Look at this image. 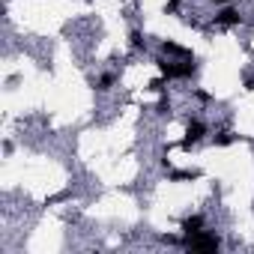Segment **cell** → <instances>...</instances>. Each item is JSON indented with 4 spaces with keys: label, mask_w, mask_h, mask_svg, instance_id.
I'll return each mask as SVG.
<instances>
[{
    "label": "cell",
    "mask_w": 254,
    "mask_h": 254,
    "mask_svg": "<svg viewBox=\"0 0 254 254\" xmlns=\"http://www.w3.org/2000/svg\"><path fill=\"white\" fill-rule=\"evenodd\" d=\"M197 177V171H177V174H171V179H194Z\"/></svg>",
    "instance_id": "obj_9"
},
{
    "label": "cell",
    "mask_w": 254,
    "mask_h": 254,
    "mask_svg": "<svg viewBox=\"0 0 254 254\" xmlns=\"http://www.w3.org/2000/svg\"><path fill=\"white\" fill-rule=\"evenodd\" d=\"M215 3H224V0H215Z\"/></svg>",
    "instance_id": "obj_12"
},
{
    "label": "cell",
    "mask_w": 254,
    "mask_h": 254,
    "mask_svg": "<svg viewBox=\"0 0 254 254\" xmlns=\"http://www.w3.org/2000/svg\"><path fill=\"white\" fill-rule=\"evenodd\" d=\"M200 227H203V215H192L182 222V233H197Z\"/></svg>",
    "instance_id": "obj_6"
},
{
    "label": "cell",
    "mask_w": 254,
    "mask_h": 254,
    "mask_svg": "<svg viewBox=\"0 0 254 254\" xmlns=\"http://www.w3.org/2000/svg\"><path fill=\"white\" fill-rule=\"evenodd\" d=\"M203 134H207V126H203L200 120H194V123H189V129H185V141H182V147H192V144H197Z\"/></svg>",
    "instance_id": "obj_3"
},
{
    "label": "cell",
    "mask_w": 254,
    "mask_h": 254,
    "mask_svg": "<svg viewBox=\"0 0 254 254\" xmlns=\"http://www.w3.org/2000/svg\"><path fill=\"white\" fill-rule=\"evenodd\" d=\"M156 66H159V69H162V75L164 78H192L194 72H197V63H171V60H156Z\"/></svg>",
    "instance_id": "obj_2"
},
{
    "label": "cell",
    "mask_w": 254,
    "mask_h": 254,
    "mask_svg": "<svg viewBox=\"0 0 254 254\" xmlns=\"http://www.w3.org/2000/svg\"><path fill=\"white\" fill-rule=\"evenodd\" d=\"M162 51H164V54H174V57H192V51L182 48V45H177V42H164Z\"/></svg>",
    "instance_id": "obj_5"
},
{
    "label": "cell",
    "mask_w": 254,
    "mask_h": 254,
    "mask_svg": "<svg viewBox=\"0 0 254 254\" xmlns=\"http://www.w3.org/2000/svg\"><path fill=\"white\" fill-rule=\"evenodd\" d=\"M114 81H117V78H114L111 72H108V75H102V78H99V90H111V87H114Z\"/></svg>",
    "instance_id": "obj_7"
},
{
    "label": "cell",
    "mask_w": 254,
    "mask_h": 254,
    "mask_svg": "<svg viewBox=\"0 0 254 254\" xmlns=\"http://www.w3.org/2000/svg\"><path fill=\"white\" fill-rule=\"evenodd\" d=\"M239 21H242V15H239V9H233V6H227V9H222L215 15V24H222V27H233Z\"/></svg>",
    "instance_id": "obj_4"
},
{
    "label": "cell",
    "mask_w": 254,
    "mask_h": 254,
    "mask_svg": "<svg viewBox=\"0 0 254 254\" xmlns=\"http://www.w3.org/2000/svg\"><path fill=\"white\" fill-rule=\"evenodd\" d=\"M233 141H236V138H233L230 132H222V134H215V144H218V147H227V144H233Z\"/></svg>",
    "instance_id": "obj_8"
},
{
    "label": "cell",
    "mask_w": 254,
    "mask_h": 254,
    "mask_svg": "<svg viewBox=\"0 0 254 254\" xmlns=\"http://www.w3.org/2000/svg\"><path fill=\"white\" fill-rule=\"evenodd\" d=\"M132 45H134V48H147V39L141 36V33H138V30H134V33H132Z\"/></svg>",
    "instance_id": "obj_10"
},
{
    "label": "cell",
    "mask_w": 254,
    "mask_h": 254,
    "mask_svg": "<svg viewBox=\"0 0 254 254\" xmlns=\"http://www.w3.org/2000/svg\"><path fill=\"white\" fill-rule=\"evenodd\" d=\"M171 111V102L167 99H159V105H156V114H167Z\"/></svg>",
    "instance_id": "obj_11"
},
{
    "label": "cell",
    "mask_w": 254,
    "mask_h": 254,
    "mask_svg": "<svg viewBox=\"0 0 254 254\" xmlns=\"http://www.w3.org/2000/svg\"><path fill=\"white\" fill-rule=\"evenodd\" d=\"M182 245H185V248H192V251H218V245H222V242H218V236L197 230V233H185Z\"/></svg>",
    "instance_id": "obj_1"
}]
</instances>
